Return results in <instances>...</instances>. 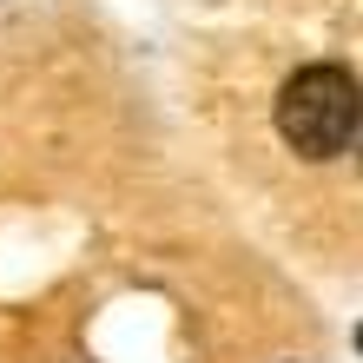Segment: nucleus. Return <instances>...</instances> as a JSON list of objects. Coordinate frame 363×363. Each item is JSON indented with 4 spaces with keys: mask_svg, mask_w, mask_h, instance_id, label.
Instances as JSON below:
<instances>
[{
    "mask_svg": "<svg viewBox=\"0 0 363 363\" xmlns=\"http://www.w3.org/2000/svg\"><path fill=\"white\" fill-rule=\"evenodd\" d=\"M357 165H363V145H357Z\"/></svg>",
    "mask_w": 363,
    "mask_h": 363,
    "instance_id": "nucleus-2",
    "label": "nucleus"
},
{
    "mask_svg": "<svg viewBox=\"0 0 363 363\" xmlns=\"http://www.w3.org/2000/svg\"><path fill=\"white\" fill-rule=\"evenodd\" d=\"M357 344H363V337H357Z\"/></svg>",
    "mask_w": 363,
    "mask_h": 363,
    "instance_id": "nucleus-3",
    "label": "nucleus"
},
{
    "mask_svg": "<svg viewBox=\"0 0 363 363\" xmlns=\"http://www.w3.org/2000/svg\"><path fill=\"white\" fill-rule=\"evenodd\" d=\"M271 119H277V139L297 159H337V152H350V139L363 125V86L350 67L317 60V67H297L284 79Z\"/></svg>",
    "mask_w": 363,
    "mask_h": 363,
    "instance_id": "nucleus-1",
    "label": "nucleus"
}]
</instances>
